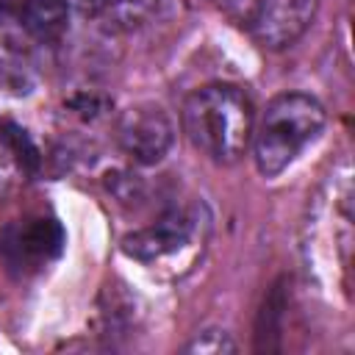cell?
Here are the masks:
<instances>
[{
  "mask_svg": "<svg viewBox=\"0 0 355 355\" xmlns=\"http://www.w3.org/2000/svg\"><path fill=\"white\" fill-rule=\"evenodd\" d=\"M252 100L233 83H208L183 103V130L216 164H233L252 139Z\"/></svg>",
  "mask_w": 355,
  "mask_h": 355,
  "instance_id": "6da1fadb",
  "label": "cell"
},
{
  "mask_svg": "<svg viewBox=\"0 0 355 355\" xmlns=\"http://www.w3.org/2000/svg\"><path fill=\"white\" fill-rule=\"evenodd\" d=\"M327 114L322 103L305 92H283L269 100L258 130L252 133L255 166L263 178L286 172L297 155L311 147L324 130Z\"/></svg>",
  "mask_w": 355,
  "mask_h": 355,
  "instance_id": "7a4b0ae2",
  "label": "cell"
},
{
  "mask_svg": "<svg viewBox=\"0 0 355 355\" xmlns=\"http://www.w3.org/2000/svg\"><path fill=\"white\" fill-rule=\"evenodd\" d=\"M208 233V216L205 208H169L164 211L153 225L133 230L122 239V252L139 263L161 266L172 263L175 258L194 255L197 247H202V239Z\"/></svg>",
  "mask_w": 355,
  "mask_h": 355,
  "instance_id": "3957f363",
  "label": "cell"
},
{
  "mask_svg": "<svg viewBox=\"0 0 355 355\" xmlns=\"http://www.w3.org/2000/svg\"><path fill=\"white\" fill-rule=\"evenodd\" d=\"M116 141L130 161L141 166H153L169 153L175 141V125L164 111V105L150 100L133 103L122 111L116 122Z\"/></svg>",
  "mask_w": 355,
  "mask_h": 355,
  "instance_id": "277c9868",
  "label": "cell"
},
{
  "mask_svg": "<svg viewBox=\"0 0 355 355\" xmlns=\"http://www.w3.org/2000/svg\"><path fill=\"white\" fill-rule=\"evenodd\" d=\"M319 0H258L252 11V36L266 50L291 47L313 22Z\"/></svg>",
  "mask_w": 355,
  "mask_h": 355,
  "instance_id": "5b68a950",
  "label": "cell"
},
{
  "mask_svg": "<svg viewBox=\"0 0 355 355\" xmlns=\"http://www.w3.org/2000/svg\"><path fill=\"white\" fill-rule=\"evenodd\" d=\"M67 236L58 219H28L25 225H14L3 236V252L11 266L39 269L55 261L64 252Z\"/></svg>",
  "mask_w": 355,
  "mask_h": 355,
  "instance_id": "8992f818",
  "label": "cell"
},
{
  "mask_svg": "<svg viewBox=\"0 0 355 355\" xmlns=\"http://www.w3.org/2000/svg\"><path fill=\"white\" fill-rule=\"evenodd\" d=\"M288 305V277H277L258 311L255 319V352H277L283 336V319Z\"/></svg>",
  "mask_w": 355,
  "mask_h": 355,
  "instance_id": "52a82bcc",
  "label": "cell"
},
{
  "mask_svg": "<svg viewBox=\"0 0 355 355\" xmlns=\"http://www.w3.org/2000/svg\"><path fill=\"white\" fill-rule=\"evenodd\" d=\"M17 17L33 39L58 42L69 25V6L67 0H22Z\"/></svg>",
  "mask_w": 355,
  "mask_h": 355,
  "instance_id": "ba28073f",
  "label": "cell"
},
{
  "mask_svg": "<svg viewBox=\"0 0 355 355\" xmlns=\"http://www.w3.org/2000/svg\"><path fill=\"white\" fill-rule=\"evenodd\" d=\"M236 349H239V347H236L233 336H230L227 330H222V327H208V330L197 333V336L183 347V352H189V355H230V352H236Z\"/></svg>",
  "mask_w": 355,
  "mask_h": 355,
  "instance_id": "9c48e42d",
  "label": "cell"
},
{
  "mask_svg": "<svg viewBox=\"0 0 355 355\" xmlns=\"http://www.w3.org/2000/svg\"><path fill=\"white\" fill-rule=\"evenodd\" d=\"M8 141H11V147L19 153V155H17L19 164H25L28 169H36V164H39V153H36V147L31 144V139L25 136V130L8 125Z\"/></svg>",
  "mask_w": 355,
  "mask_h": 355,
  "instance_id": "30bf717a",
  "label": "cell"
},
{
  "mask_svg": "<svg viewBox=\"0 0 355 355\" xmlns=\"http://www.w3.org/2000/svg\"><path fill=\"white\" fill-rule=\"evenodd\" d=\"M22 0H0V22H6L14 11H19Z\"/></svg>",
  "mask_w": 355,
  "mask_h": 355,
  "instance_id": "8fae6325",
  "label": "cell"
},
{
  "mask_svg": "<svg viewBox=\"0 0 355 355\" xmlns=\"http://www.w3.org/2000/svg\"><path fill=\"white\" fill-rule=\"evenodd\" d=\"M214 3H225V0H214Z\"/></svg>",
  "mask_w": 355,
  "mask_h": 355,
  "instance_id": "7c38bea8",
  "label": "cell"
}]
</instances>
